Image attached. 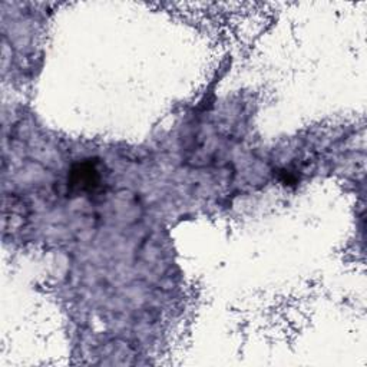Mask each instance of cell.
Listing matches in <instances>:
<instances>
[{"label":"cell","instance_id":"cell-1","mask_svg":"<svg viewBox=\"0 0 367 367\" xmlns=\"http://www.w3.org/2000/svg\"><path fill=\"white\" fill-rule=\"evenodd\" d=\"M71 182L82 191L94 190L99 182V172L92 162H83L74 169Z\"/></svg>","mask_w":367,"mask_h":367}]
</instances>
